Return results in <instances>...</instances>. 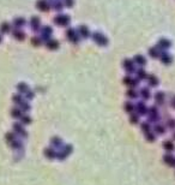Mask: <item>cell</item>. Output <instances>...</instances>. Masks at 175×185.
I'll list each match as a JSON object with an SVG mask.
<instances>
[{
	"mask_svg": "<svg viewBox=\"0 0 175 185\" xmlns=\"http://www.w3.org/2000/svg\"><path fill=\"white\" fill-rule=\"evenodd\" d=\"M72 150H73V147L71 146V144H66V146H62V150L56 155V156L59 158L60 160H65V159H67V158L70 156V155H71Z\"/></svg>",
	"mask_w": 175,
	"mask_h": 185,
	"instance_id": "cell-1",
	"label": "cell"
},
{
	"mask_svg": "<svg viewBox=\"0 0 175 185\" xmlns=\"http://www.w3.org/2000/svg\"><path fill=\"white\" fill-rule=\"evenodd\" d=\"M148 114H149V120L151 123H156V121H158V111L155 108V107H151L150 109H148Z\"/></svg>",
	"mask_w": 175,
	"mask_h": 185,
	"instance_id": "cell-2",
	"label": "cell"
},
{
	"mask_svg": "<svg viewBox=\"0 0 175 185\" xmlns=\"http://www.w3.org/2000/svg\"><path fill=\"white\" fill-rule=\"evenodd\" d=\"M163 160H164V164H167L169 167H175V156L170 154H167L163 156Z\"/></svg>",
	"mask_w": 175,
	"mask_h": 185,
	"instance_id": "cell-3",
	"label": "cell"
},
{
	"mask_svg": "<svg viewBox=\"0 0 175 185\" xmlns=\"http://www.w3.org/2000/svg\"><path fill=\"white\" fill-rule=\"evenodd\" d=\"M163 149H164L166 152H168V153L174 152V149H175L174 142L173 141H164L163 142Z\"/></svg>",
	"mask_w": 175,
	"mask_h": 185,
	"instance_id": "cell-4",
	"label": "cell"
},
{
	"mask_svg": "<svg viewBox=\"0 0 175 185\" xmlns=\"http://www.w3.org/2000/svg\"><path fill=\"white\" fill-rule=\"evenodd\" d=\"M137 114H141V115H144V114H146L148 113V108L145 107L144 105V102H139L138 105H137Z\"/></svg>",
	"mask_w": 175,
	"mask_h": 185,
	"instance_id": "cell-5",
	"label": "cell"
},
{
	"mask_svg": "<svg viewBox=\"0 0 175 185\" xmlns=\"http://www.w3.org/2000/svg\"><path fill=\"white\" fill-rule=\"evenodd\" d=\"M44 154H46V156H47L48 159H54V158H56V155H58L55 150H54V149H52V148L46 149Z\"/></svg>",
	"mask_w": 175,
	"mask_h": 185,
	"instance_id": "cell-6",
	"label": "cell"
},
{
	"mask_svg": "<svg viewBox=\"0 0 175 185\" xmlns=\"http://www.w3.org/2000/svg\"><path fill=\"white\" fill-rule=\"evenodd\" d=\"M154 134H157V135H163V134H164V132H166V129H164V126H163V125H156L155 126V129H154Z\"/></svg>",
	"mask_w": 175,
	"mask_h": 185,
	"instance_id": "cell-7",
	"label": "cell"
},
{
	"mask_svg": "<svg viewBox=\"0 0 175 185\" xmlns=\"http://www.w3.org/2000/svg\"><path fill=\"white\" fill-rule=\"evenodd\" d=\"M50 142H52V144H53L54 147H58V148H60V147H62V146H64L62 140H61V138H58V137H54V138H53V140H52Z\"/></svg>",
	"mask_w": 175,
	"mask_h": 185,
	"instance_id": "cell-8",
	"label": "cell"
},
{
	"mask_svg": "<svg viewBox=\"0 0 175 185\" xmlns=\"http://www.w3.org/2000/svg\"><path fill=\"white\" fill-rule=\"evenodd\" d=\"M155 99H156V102L158 103V105H162V103H163V101H164V94H163L162 91L157 92V94H156V96H155Z\"/></svg>",
	"mask_w": 175,
	"mask_h": 185,
	"instance_id": "cell-9",
	"label": "cell"
},
{
	"mask_svg": "<svg viewBox=\"0 0 175 185\" xmlns=\"http://www.w3.org/2000/svg\"><path fill=\"white\" fill-rule=\"evenodd\" d=\"M124 82H125V84L126 85H128V87H136L137 85V81H135V79H132V78H130V77H126L125 79H124Z\"/></svg>",
	"mask_w": 175,
	"mask_h": 185,
	"instance_id": "cell-10",
	"label": "cell"
},
{
	"mask_svg": "<svg viewBox=\"0 0 175 185\" xmlns=\"http://www.w3.org/2000/svg\"><path fill=\"white\" fill-rule=\"evenodd\" d=\"M141 95H142V97H143L144 100L149 99V97H150V90H149L148 88H143V89L141 90Z\"/></svg>",
	"mask_w": 175,
	"mask_h": 185,
	"instance_id": "cell-11",
	"label": "cell"
},
{
	"mask_svg": "<svg viewBox=\"0 0 175 185\" xmlns=\"http://www.w3.org/2000/svg\"><path fill=\"white\" fill-rule=\"evenodd\" d=\"M141 126H142V131L144 132V135L148 134V132H150V131H152V130H151V126H150L149 123H143Z\"/></svg>",
	"mask_w": 175,
	"mask_h": 185,
	"instance_id": "cell-12",
	"label": "cell"
},
{
	"mask_svg": "<svg viewBox=\"0 0 175 185\" xmlns=\"http://www.w3.org/2000/svg\"><path fill=\"white\" fill-rule=\"evenodd\" d=\"M125 69L127 70V72H132L133 70H135V66H133L132 61H130V60H126V61H125Z\"/></svg>",
	"mask_w": 175,
	"mask_h": 185,
	"instance_id": "cell-13",
	"label": "cell"
},
{
	"mask_svg": "<svg viewBox=\"0 0 175 185\" xmlns=\"http://www.w3.org/2000/svg\"><path fill=\"white\" fill-rule=\"evenodd\" d=\"M148 81H149V84L152 85V87H155V85L158 84V79H157L155 76H149L148 77Z\"/></svg>",
	"mask_w": 175,
	"mask_h": 185,
	"instance_id": "cell-14",
	"label": "cell"
},
{
	"mask_svg": "<svg viewBox=\"0 0 175 185\" xmlns=\"http://www.w3.org/2000/svg\"><path fill=\"white\" fill-rule=\"evenodd\" d=\"M125 109H126V112H127V113L132 114L133 109H135V106L132 105V102H126V105H125Z\"/></svg>",
	"mask_w": 175,
	"mask_h": 185,
	"instance_id": "cell-15",
	"label": "cell"
},
{
	"mask_svg": "<svg viewBox=\"0 0 175 185\" xmlns=\"http://www.w3.org/2000/svg\"><path fill=\"white\" fill-rule=\"evenodd\" d=\"M145 138H146V141H149V142H154L155 141V134L152 131H150L148 134H145Z\"/></svg>",
	"mask_w": 175,
	"mask_h": 185,
	"instance_id": "cell-16",
	"label": "cell"
},
{
	"mask_svg": "<svg viewBox=\"0 0 175 185\" xmlns=\"http://www.w3.org/2000/svg\"><path fill=\"white\" fill-rule=\"evenodd\" d=\"M131 123L132 124H138L139 123V115L138 114H132L131 115Z\"/></svg>",
	"mask_w": 175,
	"mask_h": 185,
	"instance_id": "cell-17",
	"label": "cell"
},
{
	"mask_svg": "<svg viewBox=\"0 0 175 185\" xmlns=\"http://www.w3.org/2000/svg\"><path fill=\"white\" fill-rule=\"evenodd\" d=\"M137 76H138L139 79H144V78H146V73H145L144 70H138Z\"/></svg>",
	"mask_w": 175,
	"mask_h": 185,
	"instance_id": "cell-18",
	"label": "cell"
},
{
	"mask_svg": "<svg viewBox=\"0 0 175 185\" xmlns=\"http://www.w3.org/2000/svg\"><path fill=\"white\" fill-rule=\"evenodd\" d=\"M127 96L128 97H131V99H135V97H137L138 96V94L135 91V90H128L127 91Z\"/></svg>",
	"mask_w": 175,
	"mask_h": 185,
	"instance_id": "cell-19",
	"label": "cell"
},
{
	"mask_svg": "<svg viewBox=\"0 0 175 185\" xmlns=\"http://www.w3.org/2000/svg\"><path fill=\"white\" fill-rule=\"evenodd\" d=\"M136 61L138 63L139 65H144V64H145V60H144V58H143V57H141V55H138V57L136 58Z\"/></svg>",
	"mask_w": 175,
	"mask_h": 185,
	"instance_id": "cell-20",
	"label": "cell"
},
{
	"mask_svg": "<svg viewBox=\"0 0 175 185\" xmlns=\"http://www.w3.org/2000/svg\"><path fill=\"white\" fill-rule=\"evenodd\" d=\"M168 128L175 129V120H174V119H170V120L168 121Z\"/></svg>",
	"mask_w": 175,
	"mask_h": 185,
	"instance_id": "cell-21",
	"label": "cell"
},
{
	"mask_svg": "<svg viewBox=\"0 0 175 185\" xmlns=\"http://www.w3.org/2000/svg\"><path fill=\"white\" fill-rule=\"evenodd\" d=\"M162 61H163V63H167V64H169V63L172 61V59H170V58H169L168 55H164V57L162 58Z\"/></svg>",
	"mask_w": 175,
	"mask_h": 185,
	"instance_id": "cell-22",
	"label": "cell"
},
{
	"mask_svg": "<svg viewBox=\"0 0 175 185\" xmlns=\"http://www.w3.org/2000/svg\"><path fill=\"white\" fill-rule=\"evenodd\" d=\"M172 106H173V107L175 108V96L173 97V100H172Z\"/></svg>",
	"mask_w": 175,
	"mask_h": 185,
	"instance_id": "cell-23",
	"label": "cell"
},
{
	"mask_svg": "<svg viewBox=\"0 0 175 185\" xmlns=\"http://www.w3.org/2000/svg\"><path fill=\"white\" fill-rule=\"evenodd\" d=\"M173 138H174V140H175V132H174V135H173Z\"/></svg>",
	"mask_w": 175,
	"mask_h": 185,
	"instance_id": "cell-24",
	"label": "cell"
}]
</instances>
